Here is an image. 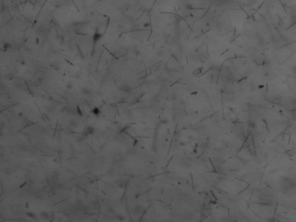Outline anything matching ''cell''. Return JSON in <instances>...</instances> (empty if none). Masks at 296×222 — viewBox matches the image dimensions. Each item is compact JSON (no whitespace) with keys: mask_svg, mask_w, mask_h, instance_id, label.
Segmentation results:
<instances>
[{"mask_svg":"<svg viewBox=\"0 0 296 222\" xmlns=\"http://www.w3.org/2000/svg\"><path fill=\"white\" fill-rule=\"evenodd\" d=\"M94 132H95V129H94V128L92 126H87L85 128V129H84L83 131V136H89V135H93Z\"/></svg>","mask_w":296,"mask_h":222,"instance_id":"1","label":"cell"},{"mask_svg":"<svg viewBox=\"0 0 296 222\" xmlns=\"http://www.w3.org/2000/svg\"><path fill=\"white\" fill-rule=\"evenodd\" d=\"M103 37V34L100 33L98 30H97L93 35V42L94 43H97L98 41H100V39Z\"/></svg>","mask_w":296,"mask_h":222,"instance_id":"2","label":"cell"},{"mask_svg":"<svg viewBox=\"0 0 296 222\" xmlns=\"http://www.w3.org/2000/svg\"><path fill=\"white\" fill-rule=\"evenodd\" d=\"M69 126H70V128H72V129H76V128L79 126V122H78L77 120L71 119V120H70V121H69Z\"/></svg>","mask_w":296,"mask_h":222,"instance_id":"3","label":"cell"},{"mask_svg":"<svg viewBox=\"0 0 296 222\" xmlns=\"http://www.w3.org/2000/svg\"><path fill=\"white\" fill-rule=\"evenodd\" d=\"M11 48V44H10L9 42H5V43H4V44H3L2 50H3V51H7V50H10Z\"/></svg>","mask_w":296,"mask_h":222,"instance_id":"4","label":"cell"},{"mask_svg":"<svg viewBox=\"0 0 296 222\" xmlns=\"http://www.w3.org/2000/svg\"><path fill=\"white\" fill-rule=\"evenodd\" d=\"M82 94H83V96H90L91 95V89H88V88H83V89H82Z\"/></svg>","mask_w":296,"mask_h":222,"instance_id":"5","label":"cell"},{"mask_svg":"<svg viewBox=\"0 0 296 222\" xmlns=\"http://www.w3.org/2000/svg\"><path fill=\"white\" fill-rule=\"evenodd\" d=\"M101 112H102L101 109H100V108H98V107H95L91 109V113L93 114L94 115H97V116L101 114Z\"/></svg>","mask_w":296,"mask_h":222,"instance_id":"6","label":"cell"},{"mask_svg":"<svg viewBox=\"0 0 296 222\" xmlns=\"http://www.w3.org/2000/svg\"><path fill=\"white\" fill-rule=\"evenodd\" d=\"M76 115H79V116H83V112H82V109H80V107L78 105H76Z\"/></svg>","mask_w":296,"mask_h":222,"instance_id":"7","label":"cell"},{"mask_svg":"<svg viewBox=\"0 0 296 222\" xmlns=\"http://www.w3.org/2000/svg\"><path fill=\"white\" fill-rule=\"evenodd\" d=\"M66 87H67V89H72V82H69L68 83H67V85H66Z\"/></svg>","mask_w":296,"mask_h":222,"instance_id":"8","label":"cell"},{"mask_svg":"<svg viewBox=\"0 0 296 222\" xmlns=\"http://www.w3.org/2000/svg\"><path fill=\"white\" fill-rule=\"evenodd\" d=\"M27 216H28V217H30V218H31V219H36V217H35V216H33L32 213H27Z\"/></svg>","mask_w":296,"mask_h":222,"instance_id":"9","label":"cell"},{"mask_svg":"<svg viewBox=\"0 0 296 222\" xmlns=\"http://www.w3.org/2000/svg\"><path fill=\"white\" fill-rule=\"evenodd\" d=\"M149 25H150V23H144L143 26H144V27H148Z\"/></svg>","mask_w":296,"mask_h":222,"instance_id":"10","label":"cell"}]
</instances>
